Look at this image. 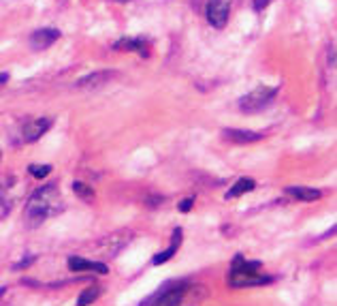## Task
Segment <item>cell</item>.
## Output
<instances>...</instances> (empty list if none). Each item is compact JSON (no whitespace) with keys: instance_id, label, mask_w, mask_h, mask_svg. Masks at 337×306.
<instances>
[{"instance_id":"6da1fadb","label":"cell","mask_w":337,"mask_h":306,"mask_svg":"<svg viewBox=\"0 0 337 306\" xmlns=\"http://www.w3.org/2000/svg\"><path fill=\"white\" fill-rule=\"evenodd\" d=\"M60 210H62V203H60V195L56 191V186L47 184L43 188H36L32 193L28 206H26V221L30 223V227H36L45 219L58 214Z\"/></svg>"},{"instance_id":"7a4b0ae2","label":"cell","mask_w":337,"mask_h":306,"mask_svg":"<svg viewBox=\"0 0 337 306\" xmlns=\"http://www.w3.org/2000/svg\"><path fill=\"white\" fill-rule=\"evenodd\" d=\"M188 295H190L188 281H169L141 306H184Z\"/></svg>"},{"instance_id":"3957f363","label":"cell","mask_w":337,"mask_h":306,"mask_svg":"<svg viewBox=\"0 0 337 306\" xmlns=\"http://www.w3.org/2000/svg\"><path fill=\"white\" fill-rule=\"evenodd\" d=\"M276 94H278V88L258 86V88H254L252 92H248L245 96L239 98V110L245 114H256L260 110H265L273 98H276Z\"/></svg>"},{"instance_id":"277c9868","label":"cell","mask_w":337,"mask_h":306,"mask_svg":"<svg viewBox=\"0 0 337 306\" xmlns=\"http://www.w3.org/2000/svg\"><path fill=\"white\" fill-rule=\"evenodd\" d=\"M130 240H132V231H130V229L115 231V233H111L109 238H103L101 244L96 246V250H98L101 255H105V257H115L126 244H128Z\"/></svg>"},{"instance_id":"5b68a950","label":"cell","mask_w":337,"mask_h":306,"mask_svg":"<svg viewBox=\"0 0 337 306\" xmlns=\"http://www.w3.org/2000/svg\"><path fill=\"white\" fill-rule=\"evenodd\" d=\"M229 13H231L229 0H209L207 3L205 15H207V22L212 24L214 28H224L226 20H229Z\"/></svg>"},{"instance_id":"8992f818","label":"cell","mask_w":337,"mask_h":306,"mask_svg":"<svg viewBox=\"0 0 337 306\" xmlns=\"http://www.w3.org/2000/svg\"><path fill=\"white\" fill-rule=\"evenodd\" d=\"M276 281V276L271 274H258V272H252V274H229V285L237 287V289H243V287H260V285H269Z\"/></svg>"},{"instance_id":"52a82bcc","label":"cell","mask_w":337,"mask_h":306,"mask_svg":"<svg viewBox=\"0 0 337 306\" xmlns=\"http://www.w3.org/2000/svg\"><path fill=\"white\" fill-rule=\"evenodd\" d=\"M69 270L71 272H96V274H107L109 266L103 262H90L84 257H69Z\"/></svg>"},{"instance_id":"ba28073f","label":"cell","mask_w":337,"mask_h":306,"mask_svg":"<svg viewBox=\"0 0 337 306\" xmlns=\"http://www.w3.org/2000/svg\"><path fill=\"white\" fill-rule=\"evenodd\" d=\"M58 39H60V30H53V28H41V30L32 32L30 45H32V49H47V47H51V45L56 43Z\"/></svg>"},{"instance_id":"9c48e42d","label":"cell","mask_w":337,"mask_h":306,"mask_svg":"<svg viewBox=\"0 0 337 306\" xmlns=\"http://www.w3.org/2000/svg\"><path fill=\"white\" fill-rule=\"evenodd\" d=\"M49 127H51V120H49V118H39V120L26 122L24 129H22V135H24L26 141H36L43 133L49 131Z\"/></svg>"},{"instance_id":"30bf717a","label":"cell","mask_w":337,"mask_h":306,"mask_svg":"<svg viewBox=\"0 0 337 306\" xmlns=\"http://www.w3.org/2000/svg\"><path fill=\"white\" fill-rule=\"evenodd\" d=\"M113 49H126V52H137L139 56H150V49L148 45H145V39L141 37H124L120 41L113 43Z\"/></svg>"},{"instance_id":"8fae6325","label":"cell","mask_w":337,"mask_h":306,"mask_svg":"<svg viewBox=\"0 0 337 306\" xmlns=\"http://www.w3.org/2000/svg\"><path fill=\"white\" fill-rule=\"evenodd\" d=\"M113 75H115L113 71H94V73L81 77L75 86H77V88H101V86L107 84Z\"/></svg>"},{"instance_id":"7c38bea8","label":"cell","mask_w":337,"mask_h":306,"mask_svg":"<svg viewBox=\"0 0 337 306\" xmlns=\"http://www.w3.org/2000/svg\"><path fill=\"white\" fill-rule=\"evenodd\" d=\"M222 135H224L226 139L235 141V143H254V141H260L262 139L260 133L241 131V129H226V131H222Z\"/></svg>"},{"instance_id":"4fadbf2b","label":"cell","mask_w":337,"mask_h":306,"mask_svg":"<svg viewBox=\"0 0 337 306\" xmlns=\"http://www.w3.org/2000/svg\"><path fill=\"white\" fill-rule=\"evenodd\" d=\"M286 193L299 201H316L322 197V193L318 188H309V186H288Z\"/></svg>"},{"instance_id":"5bb4252c","label":"cell","mask_w":337,"mask_h":306,"mask_svg":"<svg viewBox=\"0 0 337 306\" xmlns=\"http://www.w3.org/2000/svg\"><path fill=\"white\" fill-rule=\"evenodd\" d=\"M179 240H181V229H175V231H173V240H171V246H169L167 250H162V253L154 255L152 264H154V266H162V264H167L169 259H171L173 255H175V250L179 248Z\"/></svg>"},{"instance_id":"9a60e30c","label":"cell","mask_w":337,"mask_h":306,"mask_svg":"<svg viewBox=\"0 0 337 306\" xmlns=\"http://www.w3.org/2000/svg\"><path fill=\"white\" fill-rule=\"evenodd\" d=\"M254 180H250V178H239L237 182L226 191V195H224V199H235V197H239V195H243V193H250V191H254Z\"/></svg>"},{"instance_id":"2e32d148","label":"cell","mask_w":337,"mask_h":306,"mask_svg":"<svg viewBox=\"0 0 337 306\" xmlns=\"http://www.w3.org/2000/svg\"><path fill=\"white\" fill-rule=\"evenodd\" d=\"M258 270H260V262H248L241 255H237L231 266V272L235 274H252V272H258Z\"/></svg>"},{"instance_id":"e0dca14e","label":"cell","mask_w":337,"mask_h":306,"mask_svg":"<svg viewBox=\"0 0 337 306\" xmlns=\"http://www.w3.org/2000/svg\"><path fill=\"white\" fill-rule=\"evenodd\" d=\"M98 295H101V289H98V287H90V289H86V291H81V293H79L77 306H90L92 302L98 300Z\"/></svg>"},{"instance_id":"ac0fdd59","label":"cell","mask_w":337,"mask_h":306,"mask_svg":"<svg viewBox=\"0 0 337 306\" xmlns=\"http://www.w3.org/2000/svg\"><path fill=\"white\" fill-rule=\"evenodd\" d=\"M73 191H75L81 199H86V201H90L94 197V193H92V188L90 186H86L84 182H73Z\"/></svg>"},{"instance_id":"d6986e66","label":"cell","mask_w":337,"mask_h":306,"mask_svg":"<svg viewBox=\"0 0 337 306\" xmlns=\"http://www.w3.org/2000/svg\"><path fill=\"white\" fill-rule=\"evenodd\" d=\"M28 172L34 176V178H45V176H49L51 174V165H30L28 167Z\"/></svg>"},{"instance_id":"ffe728a7","label":"cell","mask_w":337,"mask_h":306,"mask_svg":"<svg viewBox=\"0 0 337 306\" xmlns=\"http://www.w3.org/2000/svg\"><path fill=\"white\" fill-rule=\"evenodd\" d=\"M192 206H194V197H188V199H184V201H181L179 203V212H190V210H192Z\"/></svg>"},{"instance_id":"44dd1931","label":"cell","mask_w":337,"mask_h":306,"mask_svg":"<svg viewBox=\"0 0 337 306\" xmlns=\"http://www.w3.org/2000/svg\"><path fill=\"white\" fill-rule=\"evenodd\" d=\"M32 262H34V257H26V259H24V262H20V264H15L13 268H15V270H22V268H26V266H30Z\"/></svg>"},{"instance_id":"7402d4cb","label":"cell","mask_w":337,"mask_h":306,"mask_svg":"<svg viewBox=\"0 0 337 306\" xmlns=\"http://www.w3.org/2000/svg\"><path fill=\"white\" fill-rule=\"evenodd\" d=\"M269 5V0H254V9H256V11H260V9H265Z\"/></svg>"},{"instance_id":"603a6c76","label":"cell","mask_w":337,"mask_h":306,"mask_svg":"<svg viewBox=\"0 0 337 306\" xmlns=\"http://www.w3.org/2000/svg\"><path fill=\"white\" fill-rule=\"evenodd\" d=\"M9 82V73H0V84H5Z\"/></svg>"},{"instance_id":"cb8c5ba5","label":"cell","mask_w":337,"mask_h":306,"mask_svg":"<svg viewBox=\"0 0 337 306\" xmlns=\"http://www.w3.org/2000/svg\"><path fill=\"white\" fill-rule=\"evenodd\" d=\"M5 291H7V287H0V295H3Z\"/></svg>"},{"instance_id":"d4e9b609","label":"cell","mask_w":337,"mask_h":306,"mask_svg":"<svg viewBox=\"0 0 337 306\" xmlns=\"http://www.w3.org/2000/svg\"><path fill=\"white\" fill-rule=\"evenodd\" d=\"M115 3H128V0H115Z\"/></svg>"}]
</instances>
